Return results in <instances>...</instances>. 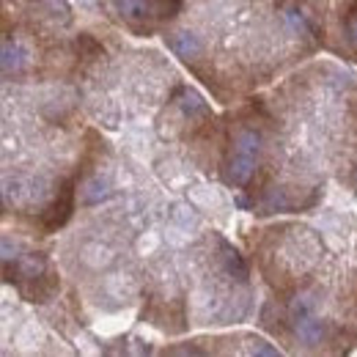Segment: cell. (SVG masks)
Listing matches in <instances>:
<instances>
[{"mask_svg":"<svg viewBox=\"0 0 357 357\" xmlns=\"http://www.w3.org/2000/svg\"><path fill=\"white\" fill-rule=\"evenodd\" d=\"M165 42H168V47L176 52L178 58H195L201 52V39L195 33H190V31L171 33V36H165Z\"/></svg>","mask_w":357,"mask_h":357,"instance_id":"6da1fadb","label":"cell"},{"mask_svg":"<svg viewBox=\"0 0 357 357\" xmlns=\"http://www.w3.org/2000/svg\"><path fill=\"white\" fill-rule=\"evenodd\" d=\"M80 261L91 269H102L113 261V253H110V248H105L102 242H89V245L80 250Z\"/></svg>","mask_w":357,"mask_h":357,"instance_id":"7a4b0ae2","label":"cell"},{"mask_svg":"<svg viewBox=\"0 0 357 357\" xmlns=\"http://www.w3.org/2000/svg\"><path fill=\"white\" fill-rule=\"evenodd\" d=\"M253 176V157H248V154H239L236 151V157L231 160V168H228V178L234 181V184H248Z\"/></svg>","mask_w":357,"mask_h":357,"instance_id":"3957f363","label":"cell"},{"mask_svg":"<svg viewBox=\"0 0 357 357\" xmlns=\"http://www.w3.org/2000/svg\"><path fill=\"white\" fill-rule=\"evenodd\" d=\"M321 333H324L321 321H319V319H313L311 313L297 319V335H300V341H303V344H319V341H321Z\"/></svg>","mask_w":357,"mask_h":357,"instance_id":"277c9868","label":"cell"},{"mask_svg":"<svg viewBox=\"0 0 357 357\" xmlns=\"http://www.w3.org/2000/svg\"><path fill=\"white\" fill-rule=\"evenodd\" d=\"M31 58V52H28V47L22 45V42H8V45L3 47V69L6 72H11V69H20L25 61Z\"/></svg>","mask_w":357,"mask_h":357,"instance_id":"5b68a950","label":"cell"},{"mask_svg":"<svg viewBox=\"0 0 357 357\" xmlns=\"http://www.w3.org/2000/svg\"><path fill=\"white\" fill-rule=\"evenodd\" d=\"M190 201L198 209H218L220 206V192L215 187H192L190 190Z\"/></svg>","mask_w":357,"mask_h":357,"instance_id":"8992f818","label":"cell"},{"mask_svg":"<svg viewBox=\"0 0 357 357\" xmlns=\"http://www.w3.org/2000/svg\"><path fill=\"white\" fill-rule=\"evenodd\" d=\"M107 195H110V184L99 176L89 178L86 187H83V201H86V204H99V201H105Z\"/></svg>","mask_w":357,"mask_h":357,"instance_id":"52a82bcc","label":"cell"},{"mask_svg":"<svg viewBox=\"0 0 357 357\" xmlns=\"http://www.w3.org/2000/svg\"><path fill=\"white\" fill-rule=\"evenodd\" d=\"M107 291L119 300H130L135 294V280L127 275H113V278H107Z\"/></svg>","mask_w":357,"mask_h":357,"instance_id":"ba28073f","label":"cell"},{"mask_svg":"<svg viewBox=\"0 0 357 357\" xmlns=\"http://www.w3.org/2000/svg\"><path fill=\"white\" fill-rule=\"evenodd\" d=\"M178 107L184 110V116H206V102L195 91H184Z\"/></svg>","mask_w":357,"mask_h":357,"instance_id":"9c48e42d","label":"cell"},{"mask_svg":"<svg viewBox=\"0 0 357 357\" xmlns=\"http://www.w3.org/2000/svg\"><path fill=\"white\" fill-rule=\"evenodd\" d=\"M283 20H286V25H291L297 33H308V31H313L311 20H308V17H305L300 8H286Z\"/></svg>","mask_w":357,"mask_h":357,"instance_id":"30bf717a","label":"cell"},{"mask_svg":"<svg viewBox=\"0 0 357 357\" xmlns=\"http://www.w3.org/2000/svg\"><path fill=\"white\" fill-rule=\"evenodd\" d=\"M113 3H116L119 14H124V17H143L149 8V0H113Z\"/></svg>","mask_w":357,"mask_h":357,"instance_id":"8fae6325","label":"cell"},{"mask_svg":"<svg viewBox=\"0 0 357 357\" xmlns=\"http://www.w3.org/2000/svg\"><path fill=\"white\" fill-rule=\"evenodd\" d=\"M20 272L25 278H39L45 272V259L42 256H22L20 259Z\"/></svg>","mask_w":357,"mask_h":357,"instance_id":"7c38bea8","label":"cell"},{"mask_svg":"<svg viewBox=\"0 0 357 357\" xmlns=\"http://www.w3.org/2000/svg\"><path fill=\"white\" fill-rule=\"evenodd\" d=\"M259 135L256 132H242L239 135V140H236V151L239 154H248V157H256L259 154Z\"/></svg>","mask_w":357,"mask_h":357,"instance_id":"4fadbf2b","label":"cell"},{"mask_svg":"<svg viewBox=\"0 0 357 357\" xmlns=\"http://www.w3.org/2000/svg\"><path fill=\"white\" fill-rule=\"evenodd\" d=\"M174 223H178L181 228H187V231H195L198 218H195L192 209H187V206H174Z\"/></svg>","mask_w":357,"mask_h":357,"instance_id":"5bb4252c","label":"cell"},{"mask_svg":"<svg viewBox=\"0 0 357 357\" xmlns=\"http://www.w3.org/2000/svg\"><path fill=\"white\" fill-rule=\"evenodd\" d=\"M223 264L228 272H236V278H245V275H248V272H245V264H242V259H239L236 253H231V250H225Z\"/></svg>","mask_w":357,"mask_h":357,"instance_id":"9a60e30c","label":"cell"},{"mask_svg":"<svg viewBox=\"0 0 357 357\" xmlns=\"http://www.w3.org/2000/svg\"><path fill=\"white\" fill-rule=\"evenodd\" d=\"M39 338H42V330H39L33 321L20 333V344H25V347H31V344H33V341H39Z\"/></svg>","mask_w":357,"mask_h":357,"instance_id":"2e32d148","label":"cell"},{"mask_svg":"<svg viewBox=\"0 0 357 357\" xmlns=\"http://www.w3.org/2000/svg\"><path fill=\"white\" fill-rule=\"evenodd\" d=\"M190 239V231L187 228H181L178 223H174L168 228V242H174V245H184Z\"/></svg>","mask_w":357,"mask_h":357,"instance_id":"e0dca14e","label":"cell"},{"mask_svg":"<svg viewBox=\"0 0 357 357\" xmlns=\"http://www.w3.org/2000/svg\"><path fill=\"white\" fill-rule=\"evenodd\" d=\"M291 311H294V316H297V319H300V316H308V313L313 311V300H308V297H300V300H294Z\"/></svg>","mask_w":357,"mask_h":357,"instance_id":"ac0fdd59","label":"cell"},{"mask_svg":"<svg viewBox=\"0 0 357 357\" xmlns=\"http://www.w3.org/2000/svg\"><path fill=\"white\" fill-rule=\"evenodd\" d=\"M154 248H157V234H149L140 239V253H151Z\"/></svg>","mask_w":357,"mask_h":357,"instance_id":"d6986e66","label":"cell"},{"mask_svg":"<svg viewBox=\"0 0 357 357\" xmlns=\"http://www.w3.org/2000/svg\"><path fill=\"white\" fill-rule=\"evenodd\" d=\"M347 33H349V42H352V45H357V17H352V20H349Z\"/></svg>","mask_w":357,"mask_h":357,"instance_id":"ffe728a7","label":"cell"}]
</instances>
